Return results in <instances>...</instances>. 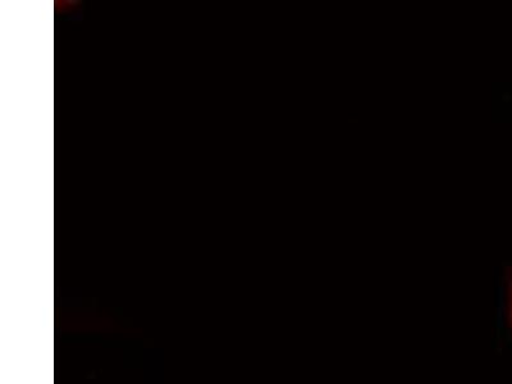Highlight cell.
Returning a JSON list of instances; mask_svg holds the SVG:
<instances>
[{
	"instance_id": "obj_1",
	"label": "cell",
	"mask_w": 512,
	"mask_h": 384,
	"mask_svg": "<svg viewBox=\"0 0 512 384\" xmlns=\"http://www.w3.org/2000/svg\"><path fill=\"white\" fill-rule=\"evenodd\" d=\"M507 294H509V315L512 326V272L507 277Z\"/></svg>"
}]
</instances>
